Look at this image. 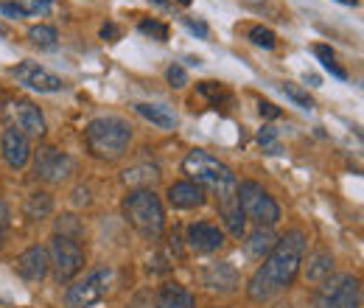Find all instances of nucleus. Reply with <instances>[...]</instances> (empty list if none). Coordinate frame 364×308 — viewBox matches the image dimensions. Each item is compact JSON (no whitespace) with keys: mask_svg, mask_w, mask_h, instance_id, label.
I'll list each match as a JSON object with an SVG mask.
<instances>
[{"mask_svg":"<svg viewBox=\"0 0 364 308\" xmlns=\"http://www.w3.org/2000/svg\"><path fill=\"white\" fill-rule=\"evenodd\" d=\"M129 143H132V127L118 115L92 118L90 124L85 127V146L98 160L112 163V160L124 157Z\"/></svg>","mask_w":364,"mask_h":308,"instance_id":"nucleus-2","label":"nucleus"},{"mask_svg":"<svg viewBox=\"0 0 364 308\" xmlns=\"http://www.w3.org/2000/svg\"><path fill=\"white\" fill-rule=\"evenodd\" d=\"M14 272H17L23 280H28V283H40V280H46L48 272H50L48 247L34 244V247H28L26 253H20L17 261H14Z\"/></svg>","mask_w":364,"mask_h":308,"instance_id":"nucleus-12","label":"nucleus"},{"mask_svg":"<svg viewBox=\"0 0 364 308\" xmlns=\"http://www.w3.org/2000/svg\"><path fill=\"white\" fill-rule=\"evenodd\" d=\"M73 202L76 205H90V191L87 188H76L73 191Z\"/></svg>","mask_w":364,"mask_h":308,"instance_id":"nucleus-39","label":"nucleus"},{"mask_svg":"<svg viewBox=\"0 0 364 308\" xmlns=\"http://www.w3.org/2000/svg\"><path fill=\"white\" fill-rule=\"evenodd\" d=\"M250 40L258 45V48H274L277 45V37H274L272 28H264V26H255L250 28Z\"/></svg>","mask_w":364,"mask_h":308,"instance_id":"nucleus-27","label":"nucleus"},{"mask_svg":"<svg viewBox=\"0 0 364 308\" xmlns=\"http://www.w3.org/2000/svg\"><path fill=\"white\" fill-rule=\"evenodd\" d=\"M73 169H76L73 157L53 149V146H46L34 154V174L43 182H62V179L73 174Z\"/></svg>","mask_w":364,"mask_h":308,"instance_id":"nucleus-10","label":"nucleus"},{"mask_svg":"<svg viewBox=\"0 0 364 308\" xmlns=\"http://www.w3.org/2000/svg\"><path fill=\"white\" fill-rule=\"evenodd\" d=\"M235 193H238V205L244 211V219L255 221L258 227H274L280 221V205L255 179H244L241 185H235Z\"/></svg>","mask_w":364,"mask_h":308,"instance_id":"nucleus-6","label":"nucleus"},{"mask_svg":"<svg viewBox=\"0 0 364 308\" xmlns=\"http://www.w3.org/2000/svg\"><path fill=\"white\" fill-rule=\"evenodd\" d=\"M311 308H362V280L356 275H331L314 289Z\"/></svg>","mask_w":364,"mask_h":308,"instance_id":"nucleus-5","label":"nucleus"},{"mask_svg":"<svg viewBox=\"0 0 364 308\" xmlns=\"http://www.w3.org/2000/svg\"><path fill=\"white\" fill-rule=\"evenodd\" d=\"M157 308H196V300L180 283H163L157 292Z\"/></svg>","mask_w":364,"mask_h":308,"instance_id":"nucleus-18","label":"nucleus"},{"mask_svg":"<svg viewBox=\"0 0 364 308\" xmlns=\"http://www.w3.org/2000/svg\"><path fill=\"white\" fill-rule=\"evenodd\" d=\"M272 308H294V306H289V303H274Z\"/></svg>","mask_w":364,"mask_h":308,"instance_id":"nucleus-44","label":"nucleus"},{"mask_svg":"<svg viewBox=\"0 0 364 308\" xmlns=\"http://www.w3.org/2000/svg\"><path fill=\"white\" fill-rule=\"evenodd\" d=\"M0 152L9 169H26L31 160V140L20 132L17 127H6L0 134Z\"/></svg>","mask_w":364,"mask_h":308,"instance_id":"nucleus-13","label":"nucleus"},{"mask_svg":"<svg viewBox=\"0 0 364 308\" xmlns=\"http://www.w3.org/2000/svg\"><path fill=\"white\" fill-rule=\"evenodd\" d=\"M188 247L199 255H210L225 247V230L210 221H196L188 227Z\"/></svg>","mask_w":364,"mask_h":308,"instance_id":"nucleus-14","label":"nucleus"},{"mask_svg":"<svg viewBox=\"0 0 364 308\" xmlns=\"http://www.w3.org/2000/svg\"><path fill=\"white\" fill-rule=\"evenodd\" d=\"M283 92H286V98H291L297 107H303V110H314L317 104H314V98L309 95V90H303L300 85H291V82H286L283 85Z\"/></svg>","mask_w":364,"mask_h":308,"instance_id":"nucleus-25","label":"nucleus"},{"mask_svg":"<svg viewBox=\"0 0 364 308\" xmlns=\"http://www.w3.org/2000/svg\"><path fill=\"white\" fill-rule=\"evenodd\" d=\"M48 255H50V266H53L56 283H70L85 269V250H82V244L76 238H68V235L56 233L50 238Z\"/></svg>","mask_w":364,"mask_h":308,"instance_id":"nucleus-8","label":"nucleus"},{"mask_svg":"<svg viewBox=\"0 0 364 308\" xmlns=\"http://www.w3.org/2000/svg\"><path fill=\"white\" fill-rule=\"evenodd\" d=\"M303 79H306V85H311V87H319V82H322L317 73H306Z\"/></svg>","mask_w":364,"mask_h":308,"instance_id":"nucleus-41","label":"nucleus"},{"mask_svg":"<svg viewBox=\"0 0 364 308\" xmlns=\"http://www.w3.org/2000/svg\"><path fill=\"white\" fill-rule=\"evenodd\" d=\"M127 308H157V292H151V289H140L135 297L129 300V306Z\"/></svg>","mask_w":364,"mask_h":308,"instance_id":"nucleus-28","label":"nucleus"},{"mask_svg":"<svg viewBox=\"0 0 364 308\" xmlns=\"http://www.w3.org/2000/svg\"><path fill=\"white\" fill-rule=\"evenodd\" d=\"M331 272H333V255H331L328 250H317V253H311V255H309L306 277H309L311 283H322V280H328V277H331Z\"/></svg>","mask_w":364,"mask_h":308,"instance_id":"nucleus-21","label":"nucleus"},{"mask_svg":"<svg viewBox=\"0 0 364 308\" xmlns=\"http://www.w3.org/2000/svg\"><path fill=\"white\" fill-rule=\"evenodd\" d=\"M135 112L140 118L151 121L154 127L160 129H174L177 127V115L168 110V107H160V104H146V101H137L135 104Z\"/></svg>","mask_w":364,"mask_h":308,"instance_id":"nucleus-19","label":"nucleus"},{"mask_svg":"<svg viewBox=\"0 0 364 308\" xmlns=\"http://www.w3.org/2000/svg\"><path fill=\"white\" fill-rule=\"evenodd\" d=\"M185 28H188L191 34H196L199 40H208V37H210V28H208V23H205V20H193V17H185Z\"/></svg>","mask_w":364,"mask_h":308,"instance_id":"nucleus-31","label":"nucleus"},{"mask_svg":"<svg viewBox=\"0 0 364 308\" xmlns=\"http://www.w3.org/2000/svg\"><path fill=\"white\" fill-rule=\"evenodd\" d=\"M124 216L146 238H160L166 227V211L151 188H135L124 199Z\"/></svg>","mask_w":364,"mask_h":308,"instance_id":"nucleus-3","label":"nucleus"},{"mask_svg":"<svg viewBox=\"0 0 364 308\" xmlns=\"http://www.w3.org/2000/svg\"><path fill=\"white\" fill-rule=\"evenodd\" d=\"M306 255V233L303 230H289L274 241L272 253L264 258V264L255 269V275L247 283V294L252 303H269L280 292H286L303 266Z\"/></svg>","mask_w":364,"mask_h":308,"instance_id":"nucleus-1","label":"nucleus"},{"mask_svg":"<svg viewBox=\"0 0 364 308\" xmlns=\"http://www.w3.org/2000/svg\"><path fill=\"white\" fill-rule=\"evenodd\" d=\"M258 107H261V115H264V118H277V115H280V110L274 107L272 101H261Z\"/></svg>","mask_w":364,"mask_h":308,"instance_id":"nucleus-38","label":"nucleus"},{"mask_svg":"<svg viewBox=\"0 0 364 308\" xmlns=\"http://www.w3.org/2000/svg\"><path fill=\"white\" fill-rule=\"evenodd\" d=\"M205 188L191 182V179H182L168 185V205L177 208V211H193V208H202L205 205Z\"/></svg>","mask_w":364,"mask_h":308,"instance_id":"nucleus-16","label":"nucleus"},{"mask_svg":"<svg viewBox=\"0 0 364 308\" xmlns=\"http://www.w3.org/2000/svg\"><path fill=\"white\" fill-rule=\"evenodd\" d=\"M322 68H325V70H328L331 76H336V79H348V70H345V68H339V65H336V59H331V62H325Z\"/></svg>","mask_w":364,"mask_h":308,"instance_id":"nucleus-35","label":"nucleus"},{"mask_svg":"<svg viewBox=\"0 0 364 308\" xmlns=\"http://www.w3.org/2000/svg\"><path fill=\"white\" fill-rule=\"evenodd\" d=\"M336 3H342V6H359V0H336Z\"/></svg>","mask_w":364,"mask_h":308,"instance_id":"nucleus-42","label":"nucleus"},{"mask_svg":"<svg viewBox=\"0 0 364 308\" xmlns=\"http://www.w3.org/2000/svg\"><path fill=\"white\" fill-rule=\"evenodd\" d=\"M59 235H68V238H76L79 241V233H82V227H79V221L76 216H62L59 219V230H56Z\"/></svg>","mask_w":364,"mask_h":308,"instance_id":"nucleus-29","label":"nucleus"},{"mask_svg":"<svg viewBox=\"0 0 364 308\" xmlns=\"http://www.w3.org/2000/svg\"><path fill=\"white\" fill-rule=\"evenodd\" d=\"M6 115L11 118V127H17L26 137H43L46 134V115L31 98H11L6 101Z\"/></svg>","mask_w":364,"mask_h":308,"instance_id":"nucleus-9","label":"nucleus"},{"mask_svg":"<svg viewBox=\"0 0 364 308\" xmlns=\"http://www.w3.org/2000/svg\"><path fill=\"white\" fill-rule=\"evenodd\" d=\"M112 269L109 266H95L90 269L85 277H79L73 286H68V292H65V303L68 308H92L98 306L107 294H109V289H112Z\"/></svg>","mask_w":364,"mask_h":308,"instance_id":"nucleus-7","label":"nucleus"},{"mask_svg":"<svg viewBox=\"0 0 364 308\" xmlns=\"http://www.w3.org/2000/svg\"><path fill=\"white\" fill-rule=\"evenodd\" d=\"M174 3H180V6H191L193 0H174Z\"/></svg>","mask_w":364,"mask_h":308,"instance_id":"nucleus-45","label":"nucleus"},{"mask_svg":"<svg viewBox=\"0 0 364 308\" xmlns=\"http://www.w3.org/2000/svg\"><path fill=\"white\" fill-rule=\"evenodd\" d=\"M6 227H9V211H6V205H3V199H0V247H3V241H6Z\"/></svg>","mask_w":364,"mask_h":308,"instance_id":"nucleus-36","label":"nucleus"},{"mask_svg":"<svg viewBox=\"0 0 364 308\" xmlns=\"http://www.w3.org/2000/svg\"><path fill=\"white\" fill-rule=\"evenodd\" d=\"M213 308H222V306H213Z\"/></svg>","mask_w":364,"mask_h":308,"instance_id":"nucleus-46","label":"nucleus"},{"mask_svg":"<svg viewBox=\"0 0 364 308\" xmlns=\"http://www.w3.org/2000/svg\"><path fill=\"white\" fill-rule=\"evenodd\" d=\"M0 14H6V17H17V20L31 17L28 6H20V3H0Z\"/></svg>","mask_w":364,"mask_h":308,"instance_id":"nucleus-32","label":"nucleus"},{"mask_svg":"<svg viewBox=\"0 0 364 308\" xmlns=\"http://www.w3.org/2000/svg\"><path fill=\"white\" fill-rule=\"evenodd\" d=\"M28 40L31 45H37V48H56V40H59V34H56V28L53 26H46V23H40V26H31L28 28Z\"/></svg>","mask_w":364,"mask_h":308,"instance_id":"nucleus-24","label":"nucleus"},{"mask_svg":"<svg viewBox=\"0 0 364 308\" xmlns=\"http://www.w3.org/2000/svg\"><path fill=\"white\" fill-rule=\"evenodd\" d=\"M11 76H14L23 87L37 90V92H59V90L65 87V82H62L56 73H50L48 68H43L40 62H31V59H26V62H20L17 68H11Z\"/></svg>","mask_w":364,"mask_h":308,"instance_id":"nucleus-11","label":"nucleus"},{"mask_svg":"<svg viewBox=\"0 0 364 308\" xmlns=\"http://www.w3.org/2000/svg\"><path fill=\"white\" fill-rule=\"evenodd\" d=\"M140 34H146V37H151L157 43H166L168 40V26L160 23V20H143L140 23Z\"/></svg>","mask_w":364,"mask_h":308,"instance_id":"nucleus-26","label":"nucleus"},{"mask_svg":"<svg viewBox=\"0 0 364 308\" xmlns=\"http://www.w3.org/2000/svg\"><path fill=\"white\" fill-rule=\"evenodd\" d=\"M157 179H160V169L157 166H149V163L124 171V182L132 185V188H151Z\"/></svg>","mask_w":364,"mask_h":308,"instance_id":"nucleus-23","label":"nucleus"},{"mask_svg":"<svg viewBox=\"0 0 364 308\" xmlns=\"http://www.w3.org/2000/svg\"><path fill=\"white\" fill-rule=\"evenodd\" d=\"M314 53H317V59L322 62V65H325V62H331V59H336V56H333V51H331L328 45H314Z\"/></svg>","mask_w":364,"mask_h":308,"instance_id":"nucleus-37","label":"nucleus"},{"mask_svg":"<svg viewBox=\"0 0 364 308\" xmlns=\"http://www.w3.org/2000/svg\"><path fill=\"white\" fill-rule=\"evenodd\" d=\"M23 211H26V216H28L31 221L46 219V216L53 213V196H50L48 191H34V193H28Z\"/></svg>","mask_w":364,"mask_h":308,"instance_id":"nucleus-22","label":"nucleus"},{"mask_svg":"<svg viewBox=\"0 0 364 308\" xmlns=\"http://www.w3.org/2000/svg\"><path fill=\"white\" fill-rule=\"evenodd\" d=\"M118 34H121V31H118L112 23H107V26L101 28V37H104V40H109V43H115V40H118Z\"/></svg>","mask_w":364,"mask_h":308,"instance_id":"nucleus-40","label":"nucleus"},{"mask_svg":"<svg viewBox=\"0 0 364 308\" xmlns=\"http://www.w3.org/2000/svg\"><path fill=\"white\" fill-rule=\"evenodd\" d=\"M216 196H219V216L225 219L230 233H232L235 238H241L244 230H247V219H244V211H241V205H238V193H235V188L219 191Z\"/></svg>","mask_w":364,"mask_h":308,"instance_id":"nucleus-17","label":"nucleus"},{"mask_svg":"<svg viewBox=\"0 0 364 308\" xmlns=\"http://www.w3.org/2000/svg\"><path fill=\"white\" fill-rule=\"evenodd\" d=\"M151 3H157L160 9H166V6H168V0H151Z\"/></svg>","mask_w":364,"mask_h":308,"instance_id":"nucleus-43","label":"nucleus"},{"mask_svg":"<svg viewBox=\"0 0 364 308\" xmlns=\"http://www.w3.org/2000/svg\"><path fill=\"white\" fill-rule=\"evenodd\" d=\"M274 137H277V132H274L272 127H264V129L258 132V140H261V146H267V149H269V154H277V152H280V146L274 143Z\"/></svg>","mask_w":364,"mask_h":308,"instance_id":"nucleus-34","label":"nucleus"},{"mask_svg":"<svg viewBox=\"0 0 364 308\" xmlns=\"http://www.w3.org/2000/svg\"><path fill=\"white\" fill-rule=\"evenodd\" d=\"M199 92L208 95L213 104H219V98H225V87L216 85V82H202V85H199Z\"/></svg>","mask_w":364,"mask_h":308,"instance_id":"nucleus-33","label":"nucleus"},{"mask_svg":"<svg viewBox=\"0 0 364 308\" xmlns=\"http://www.w3.org/2000/svg\"><path fill=\"white\" fill-rule=\"evenodd\" d=\"M182 171L191 176V182H196L202 188H213L216 193L235 188V174L230 171V166H225L222 160H216L213 154H208L202 149L188 152V157L182 160Z\"/></svg>","mask_w":364,"mask_h":308,"instance_id":"nucleus-4","label":"nucleus"},{"mask_svg":"<svg viewBox=\"0 0 364 308\" xmlns=\"http://www.w3.org/2000/svg\"><path fill=\"white\" fill-rule=\"evenodd\" d=\"M166 79H168V85L174 90H182L188 85V73H185V68L182 65H171L168 70H166Z\"/></svg>","mask_w":364,"mask_h":308,"instance_id":"nucleus-30","label":"nucleus"},{"mask_svg":"<svg viewBox=\"0 0 364 308\" xmlns=\"http://www.w3.org/2000/svg\"><path fill=\"white\" fill-rule=\"evenodd\" d=\"M274 241H277V235L272 233V227H255V230L250 233V238H247V255L264 261V258L272 253Z\"/></svg>","mask_w":364,"mask_h":308,"instance_id":"nucleus-20","label":"nucleus"},{"mask_svg":"<svg viewBox=\"0 0 364 308\" xmlns=\"http://www.w3.org/2000/svg\"><path fill=\"white\" fill-rule=\"evenodd\" d=\"M202 283L213 292H235L241 286V277H238V269L228 261H219V264H208L202 269Z\"/></svg>","mask_w":364,"mask_h":308,"instance_id":"nucleus-15","label":"nucleus"}]
</instances>
